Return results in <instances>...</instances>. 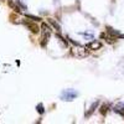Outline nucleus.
<instances>
[{"label":"nucleus","instance_id":"obj_1","mask_svg":"<svg viewBox=\"0 0 124 124\" xmlns=\"http://www.w3.org/2000/svg\"><path fill=\"white\" fill-rule=\"evenodd\" d=\"M77 96H78V93L76 91H73V89H65L63 92L61 93V98L63 101H67V102L73 101Z\"/></svg>","mask_w":124,"mask_h":124},{"label":"nucleus","instance_id":"obj_5","mask_svg":"<svg viewBox=\"0 0 124 124\" xmlns=\"http://www.w3.org/2000/svg\"><path fill=\"white\" fill-rule=\"evenodd\" d=\"M25 24V26L26 27H29L30 29V31H31V32H35V34H37L39 32V27L36 26V25H34V24H31V23H24Z\"/></svg>","mask_w":124,"mask_h":124},{"label":"nucleus","instance_id":"obj_2","mask_svg":"<svg viewBox=\"0 0 124 124\" xmlns=\"http://www.w3.org/2000/svg\"><path fill=\"white\" fill-rule=\"evenodd\" d=\"M42 29H44V32H42V45H46L47 41L51 36V30L46 24H42Z\"/></svg>","mask_w":124,"mask_h":124},{"label":"nucleus","instance_id":"obj_8","mask_svg":"<svg viewBox=\"0 0 124 124\" xmlns=\"http://www.w3.org/2000/svg\"><path fill=\"white\" fill-rule=\"evenodd\" d=\"M37 110H39L40 114H42V113H44V109H42V106H41V104H39V106H37Z\"/></svg>","mask_w":124,"mask_h":124},{"label":"nucleus","instance_id":"obj_4","mask_svg":"<svg viewBox=\"0 0 124 124\" xmlns=\"http://www.w3.org/2000/svg\"><path fill=\"white\" fill-rule=\"evenodd\" d=\"M86 47L88 50H98V48L102 47V44L101 42H97V41H92V42H89V44L86 45Z\"/></svg>","mask_w":124,"mask_h":124},{"label":"nucleus","instance_id":"obj_6","mask_svg":"<svg viewBox=\"0 0 124 124\" xmlns=\"http://www.w3.org/2000/svg\"><path fill=\"white\" fill-rule=\"evenodd\" d=\"M48 20H50V24L52 25L54 27H56V30H57L58 32H60V31H61V26H60V25H58V24L55 21V20H52V19H48Z\"/></svg>","mask_w":124,"mask_h":124},{"label":"nucleus","instance_id":"obj_3","mask_svg":"<svg viewBox=\"0 0 124 124\" xmlns=\"http://www.w3.org/2000/svg\"><path fill=\"white\" fill-rule=\"evenodd\" d=\"M113 109H114V112L116 113H118V114H120L122 117H124V103H118V104H116L114 106V108H113Z\"/></svg>","mask_w":124,"mask_h":124},{"label":"nucleus","instance_id":"obj_7","mask_svg":"<svg viewBox=\"0 0 124 124\" xmlns=\"http://www.w3.org/2000/svg\"><path fill=\"white\" fill-rule=\"evenodd\" d=\"M97 106H98V102H96L94 104H92V107H91V110H89L88 113H86V117H89V116H91V113H92L93 110H94V109L97 108Z\"/></svg>","mask_w":124,"mask_h":124}]
</instances>
